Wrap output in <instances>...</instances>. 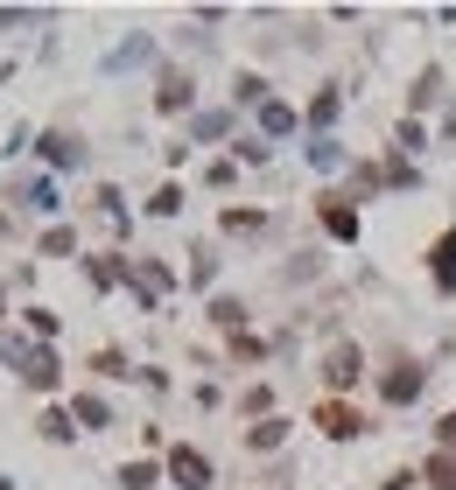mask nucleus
<instances>
[{
  "label": "nucleus",
  "instance_id": "14",
  "mask_svg": "<svg viewBox=\"0 0 456 490\" xmlns=\"http://www.w3.org/2000/svg\"><path fill=\"white\" fill-rule=\"evenodd\" d=\"M43 435H50V441H71V413H43Z\"/></svg>",
  "mask_w": 456,
  "mask_h": 490
},
{
  "label": "nucleus",
  "instance_id": "1",
  "mask_svg": "<svg viewBox=\"0 0 456 490\" xmlns=\"http://www.w3.org/2000/svg\"><path fill=\"white\" fill-rule=\"evenodd\" d=\"M316 428L330 441H351V435H365V413L344 407V399H323V407H316Z\"/></svg>",
  "mask_w": 456,
  "mask_h": 490
},
{
  "label": "nucleus",
  "instance_id": "8",
  "mask_svg": "<svg viewBox=\"0 0 456 490\" xmlns=\"http://www.w3.org/2000/svg\"><path fill=\"white\" fill-rule=\"evenodd\" d=\"M176 105H189V78L169 71V78H161V112H176Z\"/></svg>",
  "mask_w": 456,
  "mask_h": 490
},
{
  "label": "nucleus",
  "instance_id": "12",
  "mask_svg": "<svg viewBox=\"0 0 456 490\" xmlns=\"http://www.w3.org/2000/svg\"><path fill=\"white\" fill-rule=\"evenodd\" d=\"M43 155H50V161H78V140H63V133H50V140H43Z\"/></svg>",
  "mask_w": 456,
  "mask_h": 490
},
{
  "label": "nucleus",
  "instance_id": "2",
  "mask_svg": "<svg viewBox=\"0 0 456 490\" xmlns=\"http://www.w3.org/2000/svg\"><path fill=\"white\" fill-rule=\"evenodd\" d=\"M323 379H330L337 392H344V386H358V379H365V351H358V343H337V351L323 358Z\"/></svg>",
  "mask_w": 456,
  "mask_h": 490
},
{
  "label": "nucleus",
  "instance_id": "16",
  "mask_svg": "<svg viewBox=\"0 0 456 490\" xmlns=\"http://www.w3.org/2000/svg\"><path fill=\"white\" fill-rule=\"evenodd\" d=\"M442 448H456V413H450V420H442Z\"/></svg>",
  "mask_w": 456,
  "mask_h": 490
},
{
  "label": "nucleus",
  "instance_id": "7",
  "mask_svg": "<svg viewBox=\"0 0 456 490\" xmlns=\"http://www.w3.org/2000/svg\"><path fill=\"white\" fill-rule=\"evenodd\" d=\"M22 379H28V386H43V392H50V386H56V358H50V351L22 358Z\"/></svg>",
  "mask_w": 456,
  "mask_h": 490
},
{
  "label": "nucleus",
  "instance_id": "4",
  "mask_svg": "<svg viewBox=\"0 0 456 490\" xmlns=\"http://www.w3.org/2000/svg\"><path fill=\"white\" fill-rule=\"evenodd\" d=\"M422 379H429V371H414V364H393V371H386V379H379V392H386V399H393V407H407V399H414V392H422Z\"/></svg>",
  "mask_w": 456,
  "mask_h": 490
},
{
  "label": "nucleus",
  "instance_id": "6",
  "mask_svg": "<svg viewBox=\"0 0 456 490\" xmlns=\"http://www.w3.org/2000/svg\"><path fill=\"white\" fill-rule=\"evenodd\" d=\"M323 225H330V238H358V210L344 197H323Z\"/></svg>",
  "mask_w": 456,
  "mask_h": 490
},
{
  "label": "nucleus",
  "instance_id": "13",
  "mask_svg": "<svg viewBox=\"0 0 456 490\" xmlns=\"http://www.w3.org/2000/svg\"><path fill=\"white\" fill-rule=\"evenodd\" d=\"M78 420L84 428H106V399H78Z\"/></svg>",
  "mask_w": 456,
  "mask_h": 490
},
{
  "label": "nucleus",
  "instance_id": "11",
  "mask_svg": "<svg viewBox=\"0 0 456 490\" xmlns=\"http://www.w3.org/2000/svg\"><path fill=\"white\" fill-rule=\"evenodd\" d=\"M281 435H288V420H260V428H253V435H246V441H253V448H274V441H281Z\"/></svg>",
  "mask_w": 456,
  "mask_h": 490
},
{
  "label": "nucleus",
  "instance_id": "10",
  "mask_svg": "<svg viewBox=\"0 0 456 490\" xmlns=\"http://www.w3.org/2000/svg\"><path fill=\"white\" fill-rule=\"evenodd\" d=\"M260 127H267V133H288V127H296V112H288V105H260Z\"/></svg>",
  "mask_w": 456,
  "mask_h": 490
},
{
  "label": "nucleus",
  "instance_id": "15",
  "mask_svg": "<svg viewBox=\"0 0 456 490\" xmlns=\"http://www.w3.org/2000/svg\"><path fill=\"white\" fill-rule=\"evenodd\" d=\"M120 484L141 490V484H155V469H148V463H127V469H120Z\"/></svg>",
  "mask_w": 456,
  "mask_h": 490
},
{
  "label": "nucleus",
  "instance_id": "9",
  "mask_svg": "<svg viewBox=\"0 0 456 490\" xmlns=\"http://www.w3.org/2000/svg\"><path fill=\"white\" fill-rule=\"evenodd\" d=\"M429 484L435 490H456V456H429Z\"/></svg>",
  "mask_w": 456,
  "mask_h": 490
},
{
  "label": "nucleus",
  "instance_id": "3",
  "mask_svg": "<svg viewBox=\"0 0 456 490\" xmlns=\"http://www.w3.org/2000/svg\"><path fill=\"white\" fill-rule=\"evenodd\" d=\"M169 476H176L183 490H204V484H211V463H204L197 448H176V456H169Z\"/></svg>",
  "mask_w": 456,
  "mask_h": 490
},
{
  "label": "nucleus",
  "instance_id": "17",
  "mask_svg": "<svg viewBox=\"0 0 456 490\" xmlns=\"http://www.w3.org/2000/svg\"><path fill=\"white\" fill-rule=\"evenodd\" d=\"M407 484H414V476H386V490H407Z\"/></svg>",
  "mask_w": 456,
  "mask_h": 490
},
{
  "label": "nucleus",
  "instance_id": "5",
  "mask_svg": "<svg viewBox=\"0 0 456 490\" xmlns=\"http://www.w3.org/2000/svg\"><path fill=\"white\" fill-rule=\"evenodd\" d=\"M429 266H435V287H442V294H456V232H442V238H435Z\"/></svg>",
  "mask_w": 456,
  "mask_h": 490
}]
</instances>
